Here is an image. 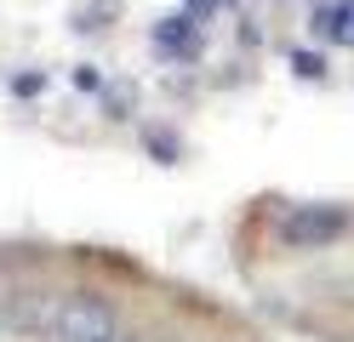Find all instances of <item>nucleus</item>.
<instances>
[{
  "label": "nucleus",
  "mask_w": 354,
  "mask_h": 342,
  "mask_svg": "<svg viewBox=\"0 0 354 342\" xmlns=\"http://www.w3.org/2000/svg\"><path fill=\"white\" fill-rule=\"evenodd\" d=\"M120 342H149V336H120Z\"/></svg>",
  "instance_id": "10"
},
{
  "label": "nucleus",
  "mask_w": 354,
  "mask_h": 342,
  "mask_svg": "<svg viewBox=\"0 0 354 342\" xmlns=\"http://www.w3.org/2000/svg\"><path fill=\"white\" fill-rule=\"evenodd\" d=\"M115 17H120L115 0H97V6H80V12H75V29H80V35H97V29H109Z\"/></svg>",
  "instance_id": "5"
},
{
  "label": "nucleus",
  "mask_w": 354,
  "mask_h": 342,
  "mask_svg": "<svg viewBox=\"0 0 354 342\" xmlns=\"http://www.w3.org/2000/svg\"><path fill=\"white\" fill-rule=\"evenodd\" d=\"M217 6H223V0H189V6H183V17H194V23H206Z\"/></svg>",
  "instance_id": "7"
},
{
  "label": "nucleus",
  "mask_w": 354,
  "mask_h": 342,
  "mask_svg": "<svg viewBox=\"0 0 354 342\" xmlns=\"http://www.w3.org/2000/svg\"><path fill=\"white\" fill-rule=\"evenodd\" d=\"M40 342H120V319L92 291H63V296H46Z\"/></svg>",
  "instance_id": "1"
},
{
  "label": "nucleus",
  "mask_w": 354,
  "mask_h": 342,
  "mask_svg": "<svg viewBox=\"0 0 354 342\" xmlns=\"http://www.w3.org/2000/svg\"><path fill=\"white\" fill-rule=\"evenodd\" d=\"M292 68H297L303 80H320V75H326V63H320V52H292Z\"/></svg>",
  "instance_id": "6"
},
{
  "label": "nucleus",
  "mask_w": 354,
  "mask_h": 342,
  "mask_svg": "<svg viewBox=\"0 0 354 342\" xmlns=\"http://www.w3.org/2000/svg\"><path fill=\"white\" fill-rule=\"evenodd\" d=\"M154 52L177 57V63H194V57H201V23L183 17V12L160 17V23H154Z\"/></svg>",
  "instance_id": "3"
},
{
  "label": "nucleus",
  "mask_w": 354,
  "mask_h": 342,
  "mask_svg": "<svg viewBox=\"0 0 354 342\" xmlns=\"http://www.w3.org/2000/svg\"><path fill=\"white\" fill-rule=\"evenodd\" d=\"M343 228H348V211H343V205H292V211H280L274 234H280V245L320 251V245H331V240H343Z\"/></svg>",
  "instance_id": "2"
},
{
  "label": "nucleus",
  "mask_w": 354,
  "mask_h": 342,
  "mask_svg": "<svg viewBox=\"0 0 354 342\" xmlns=\"http://www.w3.org/2000/svg\"><path fill=\"white\" fill-rule=\"evenodd\" d=\"M40 86H46V75H17V80H12V91H17V97H35Z\"/></svg>",
  "instance_id": "8"
},
{
  "label": "nucleus",
  "mask_w": 354,
  "mask_h": 342,
  "mask_svg": "<svg viewBox=\"0 0 354 342\" xmlns=\"http://www.w3.org/2000/svg\"><path fill=\"white\" fill-rule=\"evenodd\" d=\"M315 35L326 46H354V0H326V6H315Z\"/></svg>",
  "instance_id": "4"
},
{
  "label": "nucleus",
  "mask_w": 354,
  "mask_h": 342,
  "mask_svg": "<svg viewBox=\"0 0 354 342\" xmlns=\"http://www.w3.org/2000/svg\"><path fill=\"white\" fill-rule=\"evenodd\" d=\"M149 149H154V154H166V160L177 154V143H171V137H166V131H149Z\"/></svg>",
  "instance_id": "9"
}]
</instances>
